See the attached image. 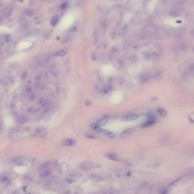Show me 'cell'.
Masks as SVG:
<instances>
[{
	"mask_svg": "<svg viewBox=\"0 0 194 194\" xmlns=\"http://www.w3.org/2000/svg\"><path fill=\"white\" fill-rule=\"evenodd\" d=\"M24 94L26 98L28 99L29 101H33L35 99V93L32 88L30 87H27L24 89Z\"/></svg>",
	"mask_w": 194,
	"mask_h": 194,
	"instance_id": "7a4b0ae2",
	"label": "cell"
},
{
	"mask_svg": "<svg viewBox=\"0 0 194 194\" xmlns=\"http://www.w3.org/2000/svg\"><path fill=\"white\" fill-rule=\"evenodd\" d=\"M105 157L108 158V159H110V160H112V161H115V162L120 161V158H119L118 156L116 154H115V153H112V152L106 153V154H105Z\"/></svg>",
	"mask_w": 194,
	"mask_h": 194,
	"instance_id": "9c48e42d",
	"label": "cell"
},
{
	"mask_svg": "<svg viewBox=\"0 0 194 194\" xmlns=\"http://www.w3.org/2000/svg\"><path fill=\"white\" fill-rule=\"evenodd\" d=\"M52 168H50V167H45V168H41L40 174L42 178H46L52 175Z\"/></svg>",
	"mask_w": 194,
	"mask_h": 194,
	"instance_id": "3957f363",
	"label": "cell"
},
{
	"mask_svg": "<svg viewBox=\"0 0 194 194\" xmlns=\"http://www.w3.org/2000/svg\"><path fill=\"white\" fill-rule=\"evenodd\" d=\"M59 19H60V18H59V15H55L52 19H51V21H50L51 25H52V27L56 26L57 24L59 23Z\"/></svg>",
	"mask_w": 194,
	"mask_h": 194,
	"instance_id": "4fadbf2b",
	"label": "cell"
},
{
	"mask_svg": "<svg viewBox=\"0 0 194 194\" xmlns=\"http://www.w3.org/2000/svg\"><path fill=\"white\" fill-rule=\"evenodd\" d=\"M39 105H41L43 108H47L49 107V101L47 99H42L39 101Z\"/></svg>",
	"mask_w": 194,
	"mask_h": 194,
	"instance_id": "7c38bea8",
	"label": "cell"
},
{
	"mask_svg": "<svg viewBox=\"0 0 194 194\" xmlns=\"http://www.w3.org/2000/svg\"><path fill=\"white\" fill-rule=\"evenodd\" d=\"M134 132V129L133 128H129V129H127V130H125L124 131H123V135H129L131 134H133V133Z\"/></svg>",
	"mask_w": 194,
	"mask_h": 194,
	"instance_id": "44dd1931",
	"label": "cell"
},
{
	"mask_svg": "<svg viewBox=\"0 0 194 194\" xmlns=\"http://www.w3.org/2000/svg\"><path fill=\"white\" fill-rule=\"evenodd\" d=\"M27 111H28V112L30 115H35L38 110H37V108H36L35 107H29Z\"/></svg>",
	"mask_w": 194,
	"mask_h": 194,
	"instance_id": "d6986e66",
	"label": "cell"
},
{
	"mask_svg": "<svg viewBox=\"0 0 194 194\" xmlns=\"http://www.w3.org/2000/svg\"><path fill=\"white\" fill-rule=\"evenodd\" d=\"M169 15L171 17H178L180 15V12L178 10H172V11L170 12Z\"/></svg>",
	"mask_w": 194,
	"mask_h": 194,
	"instance_id": "e0dca14e",
	"label": "cell"
},
{
	"mask_svg": "<svg viewBox=\"0 0 194 194\" xmlns=\"http://www.w3.org/2000/svg\"><path fill=\"white\" fill-rule=\"evenodd\" d=\"M0 182L3 183H6L10 182V178L7 175H1L0 176Z\"/></svg>",
	"mask_w": 194,
	"mask_h": 194,
	"instance_id": "5bb4252c",
	"label": "cell"
},
{
	"mask_svg": "<svg viewBox=\"0 0 194 194\" xmlns=\"http://www.w3.org/2000/svg\"><path fill=\"white\" fill-rule=\"evenodd\" d=\"M77 30V28H76V27H73L72 28L70 29V31H74V30Z\"/></svg>",
	"mask_w": 194,
	"mask_h": 194,
	"instance_id": "d4e9b609",
	"label": "cell"
},
{
	"mask_svg": "<svg viewBox=\"0 0 194 194\" xmlns=\"http://www.w3.org/2000/svg\"><path fill=\"white\" fill-rule=\"evenodd\" d=\"M138 117H139L138 115L136 114H129V115H124V116L121 118V120L123 121H131L138 118Z\"/></svg>",
	"mask_w": 194,
	"mask_h": 194,
	"instance_id": "52a82bcc",
	"label": "cell"
},
{
	"mask_svg": "<svg viewBox=\"0 0 194 194\" xmlns=\"http://www.w3.org/2000/svg\"><path fill=\"white\" fill-rule=\"evenodd\" d=\"M76 144V141L73 139H64L62 141V145L66 146H71Z\"/></svg>",
	"mask_w": 194,
	"mask_h": 194,
	"instance_id": "30bf717a",
	"label": "cell"
},
{
	"mask_svg": "<svg viewBox=\"0 0 194 194\" xmlns=\"http://www.w3.org/2000/svg\"><path fill=\"white\" fill-rule=\"evenodd\" d=\"M158 114L162 117H165V116H167V115H168V112L165 111V109H164V108H158Z\"/></svg>",
	"mask_w": 194,
	"mask_h": 194,
	"instance_id": "ac0fdd59",
	"label": "cell"
},
{
	"mask_svg": "<svg viewBox=\"0 0 194 194\" xmlns=\"http://www.w3.org/2000/svg\"><path fill=\"white\" fill-rule=\"evenodd\" d=\"M28 117H27L26 115H18V116L16 118L17 123L19 124H23L26 123V122L28 121Z\"/></svg>",
	"mask_w": 194,
	"mask_h": 194,
	"instance_id": "ba28073f",
	"label": "cell"
},
{
	"mask_svg": "<svg viewBox=\"0 0 194 194\" xmlns=\"http://www.w3.org/2000/svg\"><path fill=\"white\" fill-rule=\"evenodd\" d=\"M12 12L11 8H4L0 9V21L8 17Z\"/></svg>",
	"mask_w": 194,
	"mask_h": 194,
	"instance_id": "8992f818",
	"label": "cell"
},
{
	"mask_svg": "<svg viewBox=\"0 0 194 194\" xmlns=\"http://www.w3.org/2000/svg\"><path fill=\"white\" fill-rule=\"evenodd\" d=\"M24 14L28 16H33L34 15V10L33 8H28L25 9L24 11Z\"/></svg>",
	"mask_w": 194,
	"mask_h": 194,
	"instance_id": "2e32d148",
	"label": "cell"
},
{
	"mask_svg": "<svg viewBox=\"0 0 194 194\" xmlns=\"http://www.w3.org/2000/svg\"><path fill=\"white\" fill-rule=\"evenodd\" d=\"M67 6H68V3H67V2H64L62 3V5H61V6H60V10H61V11H64V10L67 9Z\"/></svg>",
	"mask_w": 194,
	"mask_h": 194,
	"instance_id": "7402d4cb",
	"label": "cell"
},
{
	"mask_svg": "<svg viewBox=\"0 0 194 194\" xmlns=\"http://www.w3.org/2000/svg\"><path fill=\"white\" fill-rule=\"evenodd\" d=\"M66 53H67V52L65 50H59V51H58V52H55V55L58 56V57H62V56H64V55H65Z\"/></svg>",
	"mask_w": 194,
	"mask_h": 194,
	"instance_id": "ffe728a7",
	"label": "cell"
},
{
	"mask_svg": "<svg viewBox=\"0 0 194 194\" xmlns=\"http://www.w3.org/2000/svg\"><path fill=\"white\" fill-rule=\"evenodd\" d=\"M35 134L38 137L43 138V137H45L47 134V130L45 127H37L35 130Z\"/></svg>",
	"mask_w": 194,
	"mask_h": 194,
	"instance_id": "277c9868",
	"label": "cell"
},
{
	"mask_svg": "<svg viewBox=\"0 0 194 194\" xmlns=\"http://www.w3.org/2000/svg\"><path fill=\"white\" fill-rule=\"evenodd\" d=\"M80 168H82L83 170H90L93 168V164L90 162H83L80 165Z\"/></svg>",
	"mask_w": 194,
	"mask_h": 194,
	"instance_id": "8fae6325",
	"label": "cell"
},
{
	"mask_svg": "<svg viewBox=\"0 0 194 194\" xmlns=\"http://www.w3.org/2000/svg\"><path fill=\"white\" fill-rule=\"evenodd\" d=\"M12 162L16 165H24L26 164L27 159L24 157H15L12 159Z\"/></svg>",
	"mask_w": 194,
	"mask_h": 194,
	"instance_id": "5b68a950",
	"label": "cell"
},
{
	"mask_svg": "<svg viewBox=\"0 0 194 194\" xmlns=\"http://www.w3.org/2000/svg\"><path fill=\"white\" fill-rule=\"evenodd\" d=\"M106 123H107V121H106V120H105V119H101V120H99L97 122V124L99 126L105 125V124H106Z\"/></svg>",
	"mask_w": 194,
	"mask_h": 194,
	"instance_id": "cb8c5ba5",
	"label": "cell"
},
{
	"mask_svg": "<svg viewBox=\"0 0 194 194\" xmlns=\"http://www.w3.org/2000/svg\"><path fill=\"white\" fill-rule=\"evenodd\" d=\"M47 77H48V74L46 72H44V71L39 72L35 76L36 83H43L47 80Z\"/></svg>",
	"mask_w": 194,
	"mask_h": 194,
	"instance_id": "6da1fadb",
	"label": "cell"
},
{
	"mask_svg": "<svg viewBox=\"0 0 194 194\" xmlns=\"http://www.w3.org/2000/svg\"><path fill=\"white\" fill-rule=\"evenodd\" d=\"M100 131L103 132L105 135L108 136V137H110V138H115V134H113V133L111 132V131H107V130H102V129H101V131Z\"/></svg>",
	"mask_w": 194,
	"mask_h": 194,
	"instance_id": "9a60e30c",
	"label": "cell"
},
{
	"mask_svg": "<svg viewBox=\"0 0 194 194\" xmlns=\"http://www.w3.org/2000/svg\"><path fill=\"white\" fill-rule=\"evenodd\" d=\"M154 123H155V121H153V120H152V121H146V123H145L143 125V127H149V126L152 125Z\"/></svg>",
	"mask_w": 194,
	"mask_h": 194,
	"instance_id": "603a6c76",
	"label": "cell"
}]
</instances>
